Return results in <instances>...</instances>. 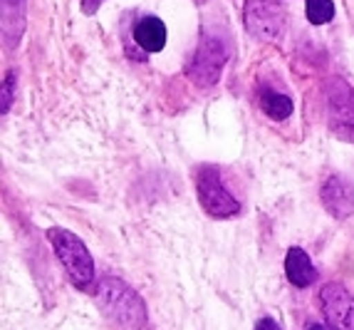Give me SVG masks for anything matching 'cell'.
Segmentation results:
<instances>
[{"label": "cell", "mask_w": 354, "mask_h": 330, "mask_svg": "<svg viewBox=\"0 0 354 330\" xmlns=\"http://www.w3.org/2000/svg\"><path fill=\"white\" fill-rule=\"evenodd\" d=\"M255 330H280V325L272 318H260L258 325H255Z\"/></svg>", "instance_id": "16"}, {"label": "cell", "mask_w": 354, "mask_h": 330, "mask_svg": "<svg viewBox=\"0 0 354 330\" xmlns=\"http://www.w3.org/2000/svg\"><path fill=\"white\" fill-rule=\"evenodd\" d=\"M134 42L144 53H161L166 45V25L156 15H147L134 25Z\"/></svg>", "instance_id": "11"}, {"label": "cell", "mask_w": 354, "mask_h": 330, "mask_svg": "<svg viewBox=\"0 0 354 330\" xmlns=\"http://www.w3.org/2000/svg\"><path fill=\"white\" fill-rule=\"evenodd\" d=\"M319 199H322V207L327 209V214L339 218V221L354 214V186L349 179L339 177V174L327 177V182L322 184V191H319Z\"/></svg>", "instance_id": "8"}, {"label": "cell", "mask_w": 354, "mask_h": 330, "mask_svg": "<svg viewBox=\"0 0 354 330\" xmlns=\"http://www.w3.org/2000/svg\"><path fill=\"white\" fill-rule=\"evenodd\" d=\"M260 107L275 122H283V119H288L292 114V100L288 94L275 92V89H263L260 92Z\"/></svg>", "instance_id": "12"}, {"label": "cell", "mask_w": 354, "mask_h": 330, "mask_svg": "<svg viewBox=\"0 0 354 330\" xmlns=\"http://www.w3.org/2000/svg\"><path fill=\"white\" fill-rule=\"evenodd\" d=\"M325 100L330 130L339 139L354 141V87L342 77H332L325 85Z\"/></svg>", "instance_id": "5"}, {"label": "cell", "mask_w": 354, "mask_h": 330, "mask_svg": "<svg viewBox=\"0 0 354 330\" xmlns=\"http://www.w3.org/2000/svg\"><path fill=\"white\" fill-rule=\"evenodd\" d=\"M285 276L295 288H307L317 281V268L300 246H292L285 256Z\"/></svg>", "instance_id": "9"}, {"label": "cell", "mask_w": 354, "mask_h": 330, "mask_svg": "<svg viewBox=\"0 0 354 330\" xmlns=\"http://www.w3.org/2000/svg\"><path fill=\"white\" fill-rule=\"evenodd\" d=\"M243 23L253 37L263 42H275L285 28L283 0H245Z\"/></svg>", "instance_id": "6"}, {"label": "cell", "mask_w": 354, "mask_h": 330, "mask_svg": "<svg viewBox=\"0 0 354 330\" xmlns=\"http://www.w3.org/2000/svg\"><path fill=\"white\" fill-rule=\"evenodd\" d=\"M230 58L228 40L216 30H203L201 42L196 47L194 60L186 67V75L196 87H213L223 75V67Z\"/></svg>", "instance_id": "3"}, {"label": "cell", "mask_w": 354, "mask_h": 330, "mask_svg": "<svg viewBox=\"0 0 354 330\" xmlns=\"http://www.w3.org/2000/svg\"><path fill=\"white\" fill-rule=\"evenodd\" d=\"M196 194L201 201L203 211L213 218H230L241 211V204L221 179L218 166L203 164L196 171Z\"/></svg>", "instance_id": "4"}, {"label": "cell", "mask_w": 354, "mask_h": 330, "mask_svg": "<svg viewBox=\"0 0 354 330\" xmlns=\"http://www.w3.org/2000/svg\"><path fill=\"white\" fill-rule=\"evenodd\" d=\"M307 330H327V325H322V323H310V325H307Z\"/></svg>", "instance_id": "17"}, {"label": "cell", "mask_w": 354, "mask_h": 330, "mask_svg": "<svg viewBox=\"0 0 354 330\" xmlns=\"http://www.w3.org/2000/svg\"><path fill=\"white\" fill-rule=\"evenodd\" d=\"M305 15L313 25H325L335 18V3L332 0H307Z\"/></svg>", "instance_id": "13"}, {"label": "cell", "mask_w": 354, "mask_h": 330, "mask_svg": "<svg viewBox=\"0 0 354 330\" xmlns=\"http://www.w3.org/2000/svg\"><path fill=\"white\" fill-rule=\"evenodd\" d=\"M97 306L119 330H144L147 325V306L142 295L122 278H104L97 286Z\"/></svg>", "instance_id": "1"}, {"label": "cell", "mask_w": 354, "mask_h": 330, "mask_svg": "<svg viewBox=\"0 0 354 330\" xmlns=\"http://www.w3.org/2000/svg\"><path fill=\"white\" fill-rule=\"evenodd\" d=\"M102 3H104V0H82V12L84 15H95L102 8Z\"/></svg>", "instance_id": "15"}, {"label": "cell", "mask_w": 354, "mask_h": 330, "mask_svg": "<svg viewBox=\"0 0 354 330\" xmlns=\"http://www.w3.org/2000/svg\"><path fill=\"white\" fill-rule=\"evenodd\" d=\"M28 18V0H3V42L15 47L25 33Z\"/></svg>", "instance_id": "10"}, {"label": "cell", "mask_w": 354, "mask_h": 330, "mask_svg": "<svg viewBox=\"0 0 354 330\" xmlns=\"http://www.w3.org/2000/svg\"><path fill=\"white\" fill-rule=\"evenodd\" d=\"M12 94H15V75L8 72L6 80H3V97H0V112L8 114L12 105Z\"/></svg>", "instance_id": "14"}, {"label": "cell", "mask_w": 354, "mask_h": 330, "mask_svg": "<svg viewBox=\"0 0 354 330\" xmlns=\"http://www.w3.org/2000/svg\"><path fill=\"white\" fill-rule=\"evenodd\" d=\"M48 241L53 243L55 256H57L62 268H65L67 278L80 290H87L95 283V259L87 251L82 238L67 229L53 226V229H48Z\"/></svg>", "instance_id": "2"}, {"label": "cell", "mask_w": 354, "mask_h": 330, "mask_svg": "<svg viewBox=\"0 0 354 330\" xmlns=\"http://www.w3.org/2000/svg\"><path fill=\"white\" fill-rule=\"evenodd\" d=\"M319 306L332 330H354V295L339 283H327L319 290Z\"/></svg>", "instance_id": "7"}]
</instances>
